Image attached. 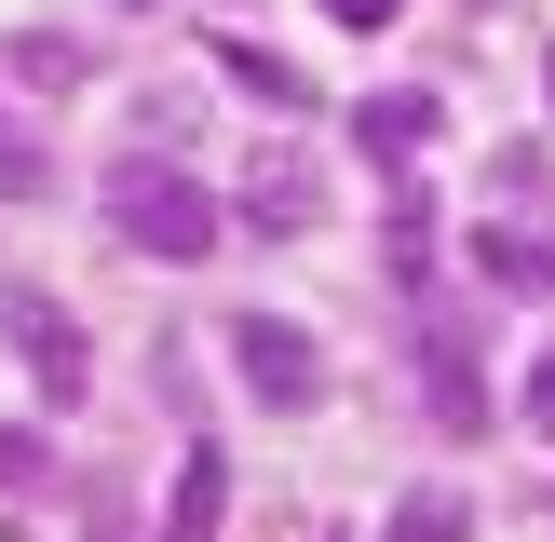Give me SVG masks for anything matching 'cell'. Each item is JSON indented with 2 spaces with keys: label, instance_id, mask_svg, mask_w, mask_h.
<instances>
[{
  "label": "cell",
  "instance_id": "obj_1",
  "mask_svg": "<svg viewBox=\"0 0 555 542\" xmlns=\"http://www.w3.org/2000/svg\"><path fill=\"white\" fill-rule=\"evenodd\" d=\"M108 231H122L135 258L190 271V258H217V190L190 177V163H108Z\"/></svg>",
  "mask_w": 555,
  "mask_h": 542
},
{
  "label": "cell",
  "instance_id": "obj_2",
  "mask_svg": "<svg viewBox=\"0 0 555 542\" xmlns=\"http://www.w3.org/2000/svg\"><path fill=\"white\" fill-rule=\"evenodd\" d=\"M0 339L27 352V393L41 406H81V366H95V352H81V325L54 312L41 285H0Z\"/></svg>",
  "mask_w": 555,
  "mask_h": 542
},
{
  "label": "cell",
  "instance_id": "obj_3",
  "mask_svg": "<svg viewBox=\"0 0 555 542\" xmlns=\"http://www.w3.org/2000/svg\"><path fill=\"white\" fill-rule=\"evenodd\" d=\"M421 406H434V434H488V379H475L461 312H421Z\"/></svg>",
  "mask_w": 555,
  "mask_h": 542
},
{
  "label": "cell",
  "instance_id": "obj_4",
  "mask_svg": "<svg viewBox=\"0 0 555 542\" xmlns=\"http://www.w3.org/2000/svg\"><path fill=\"white\" fill-rule=\"evenodd\" d=\"M231 352H244V379H258L271 406H312V393H325V352L298 339L285 312H244V325H231Z\"/></svg>",
  "mask_w": 555,
  "mask_h": 542
},
{
  "label": "cell",
  "instance_id": "obj_5",
  "mask_svg": "<svg viewBox=\"0 0 555 542\" xmlns=\"http://www.w3.org/2000/svg\"><path fill=\"white\" fill-rule=\"evenodd\" d=\"M352 136H366L379 163H406V150H434V136H448V95H434V81H379V95L352 108Z\"/></svg>",
  "mask_w": 555,
  "mask_h": 542
},
{
  "label": "cell",
  "instance_id": "obj_6",
  "mask_svg": "<svg viewBox=\"0 0 555 542\" xmlns=\"http://www.w3.org/2000/svg\"><path fill=\"white\" fill-rule=\"evenodd\" d=\"M379 271H393L406 298L434 285V190L406 177V163H393V204H379Z\"/></svg>",
  "mask_w": 555,
  "mask_h": 542
},
{
  "label": "cell",
  "instance_id": "obj_7",
  "mask_svg": "<svg viewBox=\"0 0 555 542\" xmlns=\"http://www.w3.org/2000/svg\"><path fill=\"white\" fill-rule=\"evenodd\" d=\"M475 271H488V298H555V231H502V217H488Z\"/></svg>",
  "mask_w": 555,
  "mask_h": 542
},
{
  "label": "cell",
  "instance_id": "obj_8",
  "mask_svg": "<svg viewBox=\"0 0 555 542\" xmlns=\"http://www.w3.org/2000/svg\"><path fill=\"white\" fill-rule=\"evenodd\" d=\"M217 502H231V461H217V434H190L177 502H163V542H217Z\"/></svg>",
  "mask_w": 555,
  "mask_h": 542
},
{
  "label": "cell",
  "instance_id": "obj_9",
  "mask_svg": "<svg viewBox=\"0 0 555 542\" xmlns=\"http://www.w3.org/2000/svg\"><path fill=\"white\" fill-rule=\"evenodd\" d=\"M0 68H14L27 95H81V81H95V54H81L68 27H27V41H0Z\"/></svg>",
  "mask_w": 555,
  "mask_h": 542
},
{
  "label": "cell",
  "instance_id": "obj_10",
  "mask_svg": "<svg viewBox=\"0 0 555 542\" xmlns=\"http://www.w3.org/2000/svg\"><path fill=\"white\" fill-rule=\"evenodd\" d=\"M204 54H217V68H231V95H258V108H285V122H298V108H312V81H298L285 54H258V41H204Z\"/></svg>",
  "mask_w": 555,
  "mask_h": 542
},
{
  "label": "cell",
  "instance_id": "obj_11",
  "mask_svg": "<svg viewBox=\"0 0 555 542\" xmlns=\"http://www.w3.org/2000/svg\"><path fill=\"white\" fill-rule=\"evenodd\" d=\"M312 204H325V190L298 177V163H271V177L244 190V217H258V231H312Z\"/></svg>",
  "mask_w": 555,
  "mask_h": 542
},
{
  "label": "cell",
  "instance_id": "obj_12",
  "mask_svg": "<svg viewBox=\"0 0 555 542\" xmlns=\"http://www.w3.org/2000/svg\"><path fill=\"white\" fill-rule=\"evenodd\" d=\"M379 542H475V515H461V488H421V502H393Z\"/></svg>",
  "mask_w": 555,
  "mask_h": 542
},
{
  "label": "cell",
  "instance_id": "obj_13",
  "mask_svg": "<svg viewBox=\"0 0 555 542\" xmlns=\"http://www.w3.org/2000/svg\"><path fill=\"white\" fill-rule=\"evenodd\" d=\"M0 190H14V204H27V190H54V163H41V136H14V122H0Z\"/></svg>",
  "mask_w": 555,
  "mask_h": 542
},
{
  "label": "cell",
  "instance_id": "obj_14",
  "mask_svg": "<svg viewBox=\"0 0 555 542\" xmlns=\"http://www.w3.org/2000/svg\"><path fill=\"white\" fill-rule=\"evenodd\" d=\"M54 475V448H41V434H0V488H41Z\"/></svg>",
  "mask_w": 555,
  "mask_h": 542
},
{
  "label": "cell",
  "instance_id": "obj_15",
  "mask_svg": "<svg viewBox=\"0 0 555 542\" xmlns=\"http://www.w3.org/2000/svg\"><path fill=\"white\" fill-rule=\"evenodd\" d=\"M515 421H529V434H555V339H542V366H529V393H515Z\"/></svg>",
  "mask_w": 555,
  "mask_h": 542
},
{
  "label": "cell",
  "instance_id": "obj_16",
  "mask_svg": "<svg viewBox=\"0 0 555 542\" xmlns=\"http://www.w3.org/2000/svg\"><path fill=\"white\" fill-rule=\"evenodd\" d=\"M325 14H339V27H393L406 0H325Z\"/></svg>",
  "mask_w": 555,
  "mask_h": 542
},
{
  "label": "cell",
  "instance_id": "obj_17",
  "mask_svg": "<svg viewBox=\"0 0 555 542\" xmlns=\"http://www.w3.org/2000/svg\"><path fill=\"white\" fill-rule=\"evenodd\" d=\"M542 95H555V54H542Z\"/></svg>",
  "mask_w": 555,
  "mask_h": 542
}]
</instances>
